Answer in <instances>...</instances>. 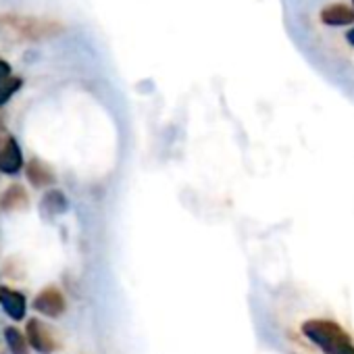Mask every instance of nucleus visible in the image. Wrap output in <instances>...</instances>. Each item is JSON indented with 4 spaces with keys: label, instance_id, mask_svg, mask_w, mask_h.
I'll return each instance as SVG.
<instances>
[{
    "label": "nucleus",
    "instance_id": "nucleus-1",
    "mask_svg": "<svg viewBox=\"0 0 354 354\" xmlns=\"http://www.w3.org/2000/svg\"><path fill=\"white\" fill-rule=\"evenodd\" d=\"M302 333L325 354H354V344L350 335L333 321L310 319L302 325Z\"/></svg>",
    "mask_w": 354,
    "mask_h": 354
},
{
    "label": "nucleus",
    "instance_id": "nucleus-2",
    "mask_svg": "<svg viewBox=\"0 0 354 354\" xmlns=\"http://www.w3.org/2000/svg\"><path fill=\"white\" fill-rule=\"evenodd\" d=\"M0 32H7L21 40H42L63 32V26L26 15H0Z\"/></svg>",
    "mask_w": 354,
    "mask_h": 354
},
{
    "label": "nucleus",
    "instance_id": "nucleus-3",
    "mask_svg": "<svg viewBox=\"0 0 354 354\" xmlns=\"http://www.w3.org/2000/svg\"><path fill=\"white\" fill-rule=\"evenodd\" d=\"M26 335H28V342L30 346L40 352V354H53L57 350V339L53 335V331L40 321V319H30L28 321V327H26Z\"/></svg>",
    "mask_w": 354,
    "mask_h": 354
},
{
    "label": "nucleus",
    "instance_id": "nucleus-4",
    "mask_svg": "<svg viewBox=\"0 0 354 354\" xmlns=\"http://www.w3.org/2000/svg\"><path fill=\"white\" fill-rule=\"evenodd\" d=\"M34 308L44 315V317H61L67 308V302H65V296L61 290L57 288H46L42 290L36 298H34Z\"/></svg>",
    "mask_w": 354,
    "mask_h": 354
},
{
    "label": "nucleus",
    "instance_id": "nucleus-5",
    "mask_svg": "<svg viewBox=\"0 0 354 354\" xmlns=\"http://www.w3.org/2000/svg\"><path fill=\"white\" fill-rule=\"evenodd\" d=\"M24 169V154L15 138H7L5 144L0 146V173L17 175Z\"/></svg>",
    "mask_w": 354,
    "mask_h": 354
},
{
    "label": "nucleus",
    "instance_id": "nucleus-6",
    "mask_svg": "<svg viewBox=\"0 0 354 354\" xmlns=\"http://www.w3.org/2000/svg\"><path fill=\"white\" fill-rule=\"evenodd\" d=\"M0 306L13 321H21L26 317V296L13 288H0Z\"/></svg>",
    "mask_w": 354,
    "mask_h": 354
},
{
    "label": "nucleus",
    "instance_id": "nucleus-7",
    "mask_svg": "<svg viewBox=\"0 0 354 354\" xmlns=\"http://www.w3.org/2000/svg\"><path fill=\"white\" fill-rule=\"evenodd\" d=\"M28 182L32 186H36V188H44V186H53L57 182V177H55L53 169L46 162H42L38 158H32L28 162Z\"/></svg>",
    "mask_w": 354,
    "mask_h": 354
},
{
    "label": "nucleus",
    "instance_id": "nucleus-8",
    "mask_svg": "<svg viewBox=\"0 0 354 354\" xmlns=\"http://www.w3.org/2000/svg\"><path fill=\"white\" fill-rule=\"evenodd\" d=\"M321 21L325 26L337 28V26H352L354 24V11L344 5H333L321 11Z\"/></svg>",
    "mask_w": 354,
    "mask_h": 354
},
{
    "label": "nucleus",
    "instance_id": "nucleus-9",
    "mask_svg": "<svg viewBox=\"0 0 354 354\" xmlns=\"http://www.w3.org/2000/svg\"><path fill=\"white\" fill-rule=\"evenodd\" d=\"M69 209V201L61 190H50L44 194L42 198V211H46L48 215H63Z\"/></svg>",
    "mask_w": 354,
    "mask_h": 354
},
{
    "label": "nucleus",
    "instance_id": "nucleus-10",
    "mask_svg": "<svg viewBox=\"0 0 354 354\" xmlns=\"http://www.w3.org/2000/svg\"><path fill=\"white\" fill-rule=\"evenodd\" d=\"M30 203L26 190L21 186H11L5 194H3V201H0V205H3L5 211H19V209H26Z\"/></svg>",
    "mask_w": 354,
    "mask_h": 354
},
{
    "label": "nucleus",
    "instance_id": "nucleus-11",
    "mask_svg": "<svg viewBox=\"0 0 354 354\" xmlns=\"http://www.w3.org/2000/svg\"><path fill=\"white\" fill-rule=\"evenodd\" d=\"M5 339L11 350V354H30L28 352V339L17 327H7L5 329Z\"/></svg>",
    "mask_w": 354,
    "mask_h": 354
},
{
    "label": "nucleus",
    "instance_id": "nucleus-12",
    "mask_svg": "<svg viewBox=\"0 0 354 354\" xmlns=\"http://www.w3.org/2000/svg\"><path fill=\"white\" fill-rule=\"evenodd\" d=\"M19 88H21V80H19V77H11L7 84L0 86V106H3L5 102H9L11 96H13Z\"/></svg>",
    "mask_w": 354,
    "mask_h": 354
},
{
    "label": "nucleus",
    "instance_id": "nucleus-13",
    "mask_svg": "<svg viewBox=\"0 0 354 354\" xmlns=\"http://www.w3.org/2000/svg\"><path fill=\"white\" fill-rule=\"evenodd\" d=\"M9 80H11V65L0 59V86L7 84Z\"/></svg>",
    "mask_w": 354,
    "mask_h": 354
},
{
    "label": "nucleus",
    "instance_id": "nucleus-14",
    "mask_svg": "<svg viewBox=\"0 0 354 354\" xmlns=\"http://www.w3.org/2000/svg\"><path fill=\"white\" fill-rule=\"evenodd\" d=\"M346 38H348V42H350V44H354V30H350Z\"/></svg>",
    "mask_w": 354,
    "mask_h": 354
},
{
    "label": "nucleus",
    "instance_id": "nucleus-15",
    "mask_svg": "<svg viewBox=\"0 0 354 354\" xmlns=\"http://www.w3.org/2000/svg\"><path fill=\"white\" fill-rule=\"evenodd\" d=\"M352 5H354V0H352Z\"/></svg>",
    "mask_w": 354,
    "mask_h": 354
}]
</instances>
